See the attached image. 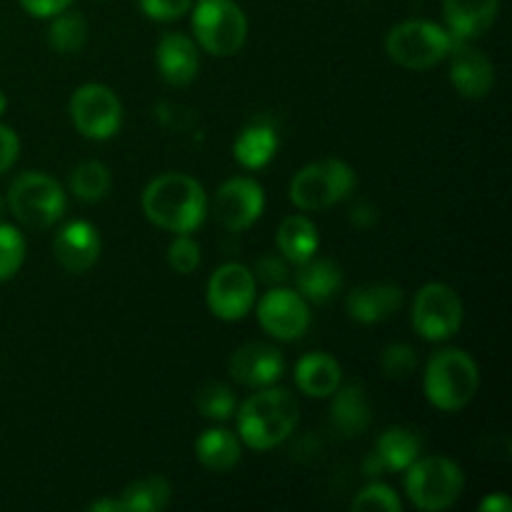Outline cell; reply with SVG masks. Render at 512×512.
<instances>
[{
  "mask_svg": "<svg viewBox=\"0 0 512 512\" xmlns=\"http://www.w3.org/2000/svg\"><path fill=\"white\" fill-rule=\"evenodd\" d=\"M70 3H73V0H20V5H23L33 18H53V15L68 10Z\"/></svg>",
  "mask_w": 512,
  "mask_h": 512,
  "instance_id": "38",
  "label": "cell"
},
{
  "mask_svg": "<svg viewBox=\"0 0 512 512\" xmlns=\"http://www.w3.org/2000/svg\"><path fill=\"white\" fill-rule=\"evenodd\" d=\"M255 280H263L265 285H278L288 278V265H285V258L280 260L278 255H263V258L255 263Z\"/></svg>",
  "mask_w": 512,
  "mask_h": 512,
  "instance_id": "36",
  "label": "cell"
},
{
  "mask_svg": "<svg viewBox=\"0 0 512 512\" xmlns=\"http://www.w3.org/2000/svg\"><path fill=\"white\" fill-rule=\"evenodd\" d=\"M3 208H5V203H3V198H0V218H3Z\"/></svg>",
  "mask_w": 512,
  "mask_h": 512,
  "instance_id": "44",
  "label": "cell"
},
{
  "mask_svg": "<svg viewBox=\"0 0 512 512\" xmlns=\"http://www.w3.org/2000/svg\"><path fill=\"white\" fill-rule=\"evenodd\" d=\"M110 185H113V175L110 168L100 160H83L78 168L70 173V193L83 203H98L108 195Z\"/></svg>",
  "mask_w": 512,
  "mask_h": 512,
  "instance_id": "28",
  "label": "cell"
},
{
  "mask_svg": "<svg viewBox=\"0 0 512 512\" xmlns=\"http://www.w3.org/2000/svg\"><path fill=\"white\" fill-rule=\"evenodd\" d=\"M345 308L353 320L363 325L383 323L403 308V288L395 283H365L350 290Z\"/></svg>",
  "mask_w": 512,
  "mask_h": 512,
  "instance_id": "19",
  "label": "cell"
},
{
  "mask_svg": "<svg viewBox=\"0 0 512 512\" xmlns=\"http://www.w3.org/2000/svg\"><path fill=\"white\" fill-rule=\"evenodd\" d=\"M453 63H450V83L463 98L483 100L488 98L495 85L493 60L483 50L473 48L468 43H460L453 48Z\"/></svg>",
  "mask_w": 512,
  "mask_h": 512,
  "instance_id": "15",
  "label": "cell"
},
{
  "mask_svg": "<svg viewBox=\"0 0 512 512\" xmlns=\"http://www.w3.org/2000/svg\"><path fill=\"white\" fill-rule=\"evenodd\" d=\"M88 510H93V512H125L123 510V503H120V498L118 500H98V503H90V508Z\"/></svg>",
  "mask_w": 512,
  "mask_h": 512,
  "instance_id": "42",
  "label": "cell"
},
{
  "mask_svg": "<svg viewBox=\"0 0 512 512\" xmlns=\"http://www.w3.org/2000/svg\"><path fill=\"white\" fill-rule=\"evenodd\" d=\"M363 473L368 475V478H378V475L388 473V470H385L383 460L378 458V453H370L368 458H365V463H363Z\"/></svg>",
  "mask_w": 512,
  "mask_h": 512,
  "instance_id": "41",
  "label": "cell"
},
{
  "mask_svg": "<svg viewBox=\"0 0 512 512\" xmlns=\"http://www.w3.org/2000/svg\"><path fill=\"white\" fill-rule=\"evenodd\" d=\"M238 438L253 450L278 448L298 425V400L285 388H260L238 410Z\"/></svg>",
  "mask_w": 512,
  "mask_h": 512,
  "instance_id": "2",
  "label": "cell"
},
{
  "mask_svg": "<svg viewBox=\"0 0 512 512\" xmlns=\"http://www.w3.org/2000/svg\"><path fill=\"white\" fill-rule=\"evenodd\" d=\"M18 153L20 140L15 135V130L8 128V125H0V175L13 168L15 160H18Z\"/></svg>",
  "mask_w": 512,
  "mask_h": 512,
  "instance_id": "37",
  "label": "cell"
},
{
  "mask_svg": "<svg viewBox=\"0 0 512 512\" xmlns=\"http://www.w3.org/2000/svg\"><path fill=\"white\" fill-rule=\"evenodd\" d=\"M195 408L208 420H230L238 410L233 390L225 383H205L195 393Z\"/></svg>",
  "mask_w": 512,
  "mask_h": 512,
  "instance_id": "30",
  "label": "cell"
},
{
  "mask_svg": "<svg viewBox=\"0 0 512 512\" xmlns=\"http://www.w3.org/2000/svg\"><path fill=\"white\" fill-rule=\"evenodd\" d=\"M190 5H193V0H140V10L150 20H158V23L183 18L190 10Z\"/></svg>",
  "mask_w": 512,
  "mask_h": 512,
  "instance_id": "35",
  "label": "cell"
},
{
  "mask_svg": "<svg viewBox=\"0 0 512 512\" xmlns=\"http://www.w3.org/2000/svg\"><path fill=\"white\" fill-rule=\"evenodd\" d=\"M320 245L318 228L305 215H288L278 228V250L283 258L293 265H303L305 260L315 258Z\"/></svg>",
  "mask_w": 512,
  "mask_h": 512,
  "instance_id": "23",
  "label": "cell"
},
{
  "mask_svg": "<svg viewBox=\"0 0 512 512\" xmlns=\"http://www.w3.org/2000/svg\"><path fill=\"white\" fill-rule=\"evenodd\" d=\"M478 388V363L465 350L445 348L428 360L423 390L433 408L443 410V413H458L473 403Z\"/></svg>",
  "mask_w": 512,
  "mask_h": 512,
  "instance_id": "3",
  "label": "cell"
},
{
  "mask_svg": "<svg viewBox=\"0 0 512 512\" xmlns=\"http://www.w3.org/2000/svg\"><path fill=\"white\" fill-rule=\"evenodd\" d=\"M70 120L88 140H110L123 125L120 98L100 83H85L70 98Z\"/></svg>",
  "mask_w": 512,
  "mask_h": 512,
  "instance_id": "10",
  "label": "cell"
},
{
  "mask_svg": "<svg viewBox=\"0 0 512 512\" xmlns=\"http://www.w3.org/2000/svg\"><path fill=\"white\" fill-rule=\"evenodd\" d=\"M265 210V193L253 178H230L213 198V218L225 230H248Z\"/></svg>",
  "mask_w": 512,
  "mask_h": 512,
  "instance_id": "13",
  "label": "cell"
},
{
  "mask_svg": "<svg viewBox=\"0 0 512 512\" xmlns=\"http://www.w3.org/2000/svg\"><path fill=\"white\" fill-rule=\"evenodd\" d=\"M448 28L430 20H405L385 38V53L393 63L408 70H430L443 63L455 48Z\"/></svg>",
  "mask_w": 512,
  "mask_h": 512,
  "instance_id": "5",
  "label": "cell"
},
{
  "mask_svg": "<svg viewBox=\"0 0 512 512\" xmlns=\"http://www.w3.org/2000/svg\"><path fill=\"white\" fill-rule=\"evenodd\" d=\"M350 220H353L358 228H368V225L375 223V208L370 203H358L350 213Z\"/></svg>",
  "mask_w": 512,
  "mask_h": 512,
  "instance_id": "40",
  "label": "cell"
},
{
  "mask_svg": "<svg viewBox=\"0 0 512 512\" xmlns=\"http://www.w3.org/2000/svg\"><path fill=\"white\" fill-rule=\"evenodd\" d=\"M208 193L185 173H163L143 190L145 218L168 233H193L208 218Z\"/></svg>",
  "mask_w": 512,
  "mask_h": 512,
  "instance_id": "1",
  "label": "cell"
},
{
  "mask_svg": "<svg viewBox=\"0 0 512 512\" xmlns=\"http://www.w3.org/2000/svg\"><path fill=\"white\" fill-rule=\"evenodd\" d=\"M375 453L383 460L385 470H405L423 453V438H420L418 430L395 425V428H388L380 435Z\"/></svg>",
  "mask_w": 512,
  "mask_h": 512,
  "instance_id": "26",
  "label": "cell"
},
{
  "mask_svg": "<svg viewBox=\"0 0 512 512\" xmlns=\"http://www.w3.org/2000/svg\"><path fill=\"white\" fill-rule=\"evenodd\" d=\"M350 508L365 512V510H385V512H403V500L398 498L393 488L383 483H373V485H365L355 500L350 503Z\"/></svg>",
  "mask_w": 512,
  "mask_h": 512,
  "instance_id": "33",
  "label": "cell"
},
{
  "mask_svg": "<svg viewBox=\"0 0 512 512\" xmlns=\"http://www.w3.org/2000/svg\"><path fill=\"white\" fill-rule=\"evenodd\" d=\"M333 405H330V420H333L335 428L343 435L353 438V435L365 433L373 423V410H370L368 395L360 383H348L335 390Z\"/></svg>",
  "mask_w": 512,
  "mask_h": 512,
  "instance_id": "20",
  "label": "cell"
},
{
  "mask_svg": "<svg viewBox=\"0 0 512 512\" xmlns=\"http://www.w3.org/2000/svg\"><path fill=\"white\" fill-rule=\"evenodd\" d=\"M275 150H278V133L263 123H253L240 130L233 145L235 160L248 170L265 168L275 158Z\"/></svg>",
  "mask_w": 512,
  "mask_h": 512,
  "instance_id": "25",
  "label": "cell"
},
{
  "mask_svg": "<svg viewBox=\"0 0 512 512\" xmlns=\"http://www.w3.org/2000/svg\"><path fill=\"white\" fill-rule=\"evenodd\" d=\"M5 108H8V98H5V93L0 90V115L5 113Z\"/></svg>",
  "mask_w": 512,
  "mask_h": 512,
  "instance_id": "43",
  "label": "cell"
},
{
  "mask_svg": "<svg viewBox=\"0 0 512 512\" xmlns=\"http://www.w3.org/2000/svg\"><path fill=\"white\" fill-rule=\"evenodd\" d=\"M25 260V238L13 225L0 223V283L15 278Z\"/></svg>",
  "mask_w": 512,
  "mask_h": 512,
  "instance_id": "31",
  "label": "cell"
},
{
  "mask_svg": "<svg viewBox=\"0 0 512 512\" xmlns=\"http://www.w3.org/2000/svg\"><path fill=\"white\" fill-rule=\"evenodd\" d=\"M510 510H512V500L505 493L488 495V498L480 503V512H510Z\"/></svg>",
  "mask_w": 512,
  "mask_h": 512,
  "instance_id": "39",
  "label": "cell"
},
{
  "mask_svg": "<svg viewBox=\"0 0 512 512\" xmlns=\"http://www.w3.org/2000/svg\"><path fill=\"white\" fill-rule=\"evenodd\" d=\"M258 323L268 335L278 340H298L310 328L308 300L290 288H273L260 298Z\"/></svg>",
  "mask_w": 512,
  "mask_h": 512,
  "instance_id": "12",
  "label": "cell"
},
{
  "mask_svg": "<svg viewBox=\"0 0 512 512\" xmlns=\"http://www.w3.org/2000/svg\"><path fill=\"white\" fill-rule=\"evenodd\" d=\"M500 0H443L445 28L455 43H470L493 28Z\"/></svg>",
  "mask_w": 512,
  "mask_h": 512,
  "instance_id": "18",
  "label": "cell"
},
{
  "mask_svg": "<svg viewBox=\"0 0 512 512\" xmlns=\"http://www.w3.org/2000/svg\"><path fill=\"white\" fill-rule=\"evenodd\" d=\"M230 378L243 388H268L285 373V358L275 345L245 343L233 353L228 363Z\"/></svg>",
  "mask_w": 512,
  "mask_h": 512,
  "instance_id": "14",
  "label": "cell"
},
{
  "mask_svg": "<svg viewBox=\"0 0 512 512\" xmlns=\"http://www.w3.org/2000/svg\"><path fill=\"white\" fill-rule=\"evenodd\" d=\"M255 280L253 270L243 263H225L210 275L208 290H205V300L215 318L225 320V323H235L243 320L250 313L255 303Z\"/></svg>",
  "mask_w": 512,
  "mask_h": 512,
  "instance_id": "11",
  "label": "cell"
},
{
  "mask_svg": "<svg viewBox=\"0 0 512 512\" xmlns=\"http://www.w3.org/2000/svg\"><path fill=\"white\" fill-rule=\"evenodd\" d=\"M155 63H158L165 83L173 85V88H185L198 78V45L183 33H165L155 48Z\"/></svg>",
  "mask_w": 512,
  "mask_h": 512,
  "instance_id": "17",
  "label": "cell"
},
{
  "mask_svg": "<svg viewBox=\"0 0 512 512\" xmlns=\"http://www.w3.org/2000/svg\"><path fill=\"white\" fill-rule=\"evenodd\" d=\"M8 208L25 228L43 230L63 218L68 210V195L58 180L40 170H30L10 183Z\"/></svg>",
  "mask_w": 512,
  "mask_h": 512,
  "instance_id": "6",
  "label": "cell"
},
{
  "mask_svg": "<svg viewBox=\"0 0 512 512\" xmlns=\"http://www.w3.org/2000/svg\"><path fill=\"white\" fill-rule=\"evenodd\" d=\"M88 43V23L80 13H63L53 15V23L48 28V45L55 53H78L83 45Z\"/></svg>",
  "mask_w": 512,
  "mask_h": 512,
  "instance_id": "29",
  "label": "cell"
},
{
  "mask_svg": "<svg viewBox=\"0 0 512 512\" xmlns=\"http://www.w3.org/2000/svg\"><path fill=\"white\" fill-rule=\"evenodd\" d=\"M193 33L200 48L215 58H230L248 40V18L233 0H198Z\"/></svg>",
  "mask_w": 512,
  "mask_h": 512,
  "instance_id": "8",
  "label": "cell"
},
{
  "mask_svg": "<svg viewBox=\"0 0 512 512\" xmlns=\"http://www.w3.org/2000/svg\"><path fill=\"white\" fill-rule=\"evenodd\" d=\"M53 253L60 268L73 275H83L98 263L100 258V235L95 225L88 220H73L65 225L53 240Z\"/></svg>",
  "mask_w": 512,
  "mask_h": 512,
  "instance_id": "16",
  "label": "cell"
},
{
  "mask_svg": "<svg viewBox=\"0 0 512 512\" xmlns=\"http://www.w3.org/2000/svg\"><path fill=\"white\" fill-rule=\"evenodd\" d=\"M380 368H383L385 378L403 380L410 378L418 368V355H415V348H410L408 343H393L383 350L380 355Z\"/></svg>",
  "mask_w": 512,
  "mask_h": 512,
  "instance_id": "32",
  "label": "cell"
},
{
  "mask_svg": "<svg viewBox=\"0 0 512 512\" xmlns=\"http://www.w3.org/2000/svg\"><path fill=\"white\" fill-rule=\"evenodd\" d=\"M343 383L340 363L328 353H308L295 365V385L310 398H330Z\"/></svg>",
  "mask_w": 512,
  "mask_h": 512,
  "instance_id": "21",
  "label": "cell"
},
{
  "mask_svg": "<svg viewBox=\"0 0 512 512\" xmlns=\"http://www.w3.org/2000/svg\"><path fill=\"white\" fill-rule=\"evenodd\" d=\"M195 455L200 465L213 473H225L240 463V438L233 430L210 428L195 440Z\"/></svg>",
  "mask_w": 512,
  "mask_h": 512,
  "instance_id": "24",
  "label": "cell"
},
{
  "mask_svg": "<svg viewBox=\"0 0 512 512\" xmlns=\"http://www.w3.org/2000/svg\"><path fill=\"white\" fill-rule=\"evenodd\" d=\"M355 188V170L345 160L325 158L305 165L290 180V200L305 213H318L338 205Z\"/></svg>",
  "mask_w": 512,
  "mask_h": 512,
  "instance_id": "7",
  "label": "cell"
},
{
  "mask_svg": "<svg viewBox=\"0 0 512 512\" xmlns=\"http://www.w3.org/2000/svg\"><path fill=\"white\" fill-rule=\"evenodd\" d=\"M465 490V473L445 455L418 458L405 468V493L423 512L453 508Z\"/></svg>",
  "mask_w": 512,
  "mask_h": 512,
  "instance_id": "4",
  "label": "cell"
},
{
  "mask_svg": "<svg viewBox=\"0 0 512 512\" xmlns=\"http://www.w3.org/2000/svg\"><path fill=\"white\" fill-rule=\"evenodd\" d=\"M168 265L180 275H190L200 265V245L190 233H178L168 245Z\"/></svg>",
  "mask_w": 512,
  "mask_h": 512,
  "instance_id": "34",
  "label": "cell"
},
{
  "mask_svg": "<svg viewBox=\"0 0 512 512\" xmlns=\"http://www.w3.org/2000/svg\"><path fill=\"white\" fill-rule=\"evenodd\" d=\"M170 500H173V488L163 475L135 480L120 495L125 512H160L168 508Z\"/></svg>",
  "mask_w": 512,
  "mask_h": 512,
  "instance_id": "27",
  "label": "cell"
},
{
  "mask_svg": "<svg viewBox=\"0 0 512 512\" xmlns=\"http://www.w3.org/2000/svg\"><path fill=\"white\" fill-rule=\"evenodd\" d=\"M295 285L308 303H325L343 288V270L335 260L310 258L303 265H298Z\"/></svg>",
  "mask_w": 512,
  "mask_h": 512,
  "instance_id": "22",
  "label": "cell"
},
{
  "mask_svg": "<svg viewBox=\"0 0 512 512\" xmlns=\"http://www.w3.org/2000/svg\"><path fill=\"white\" fill-rule=\"evenodd\" d=\"M413 328L420 338L440 340L453 338L465 318V308L460 295L445 283H428L413 298Z\"/></svg>",
  "mask_w": 512,
  "mask_h": 512,
  "instance_id": "9",
  "label": "cell"
}]
</instances>
